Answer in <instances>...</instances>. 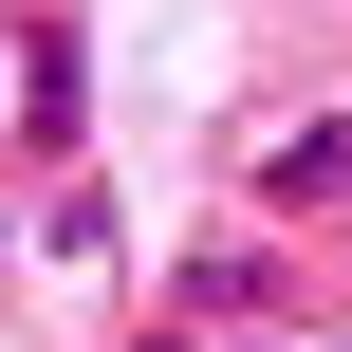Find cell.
Returning <instances> with one entry per match:
<instances>
[{"instance_id":"cell-1","label":"cell","mask_w":352,"mask_h":352,"mask_svg":"<svg viewBox=\"0 0 352 352\" xmlns=\"http://www.w3.org/2000/svg\"><path fill=\"white\" fill-rule=\"evenodd\" d=\"M334 186H352V130H297V148L260 167V204H334Z\"/></svg>"},{"instance_id":"cell-2","label":"cell","mask_w":352,"mask_h":352,"mask_svg":"<svg viewBox=\"0 0 352 352\" xmlns=\"http://www.w3.org/2000/svg\"><path fill=\"white\" fill-rule=\"evenodd\" d=\"M148 352H186V334H148Z\"/></svg>"}]
</instances>
